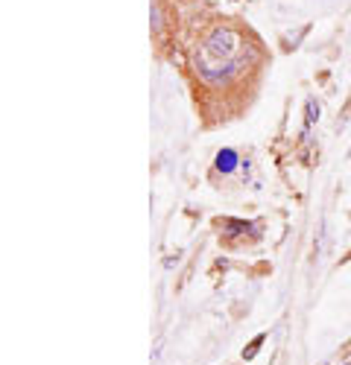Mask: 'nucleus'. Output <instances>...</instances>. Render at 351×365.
I'll return each instance as SVG.
<instances>
[{
  "label": "nucleus",
  "instance_id": "nucleus-6",
  "mask_svg": "<svg viewBox=\"0 0 351 365\" xmlns=\"http://www.w3.org/2000/svg\"><path fill=\"white\" fill-rule=\"evenodd\" d=\"M345 365H351V362H345Z\"/></svg>",
  "mask_w": 351,
  "mask_h": 365
},
{
  "label": "nucleus",
  "instance_id": "nucleus-4",
  "mask_svg": "<svg viewBox=\"0 0 351 365\" xmlns=\"http://www.w3.org/2000/svg\"><path fill=\"white\" fill-rule=\"evenodd\" d=\"M161 29H164V15H161V6H158V4H153V33L158 36Z\"/></svg>",
  "mask_w": 351,
  "mask_h": 365
},
{
  "label": "nucleus",
  "instance_id": "nucleus-2",
  "mask_svg": "<svg viewBox=\"0 0 351 365\" xmlns=\"http://www.w3.org/2000/svg\"><path fill=\"white\" fill-rule=\"evenodd\" d=\"M240 164H243V158H240V152H238V149H231V146L217 149V155H214V170H217V173L231 175V173H238Z\"/></svg>",
  "mask_w": 351,
  "mask_h": 365
},
{
  "label": "nucleus",
  "instance_id": "nucleus-3",
  "mask_svg": "<svg viewBox=\"0 0 351 365\" xmlns=\"http://www.w3.org/2000/svg\"><path fill=\"white\" fill-rule=\"evenodd\" d=\"M319 111H322L319 100H316V97H307V103H305V126H307V129H313V126L319 123Z\"/></svg>",
  "mask_w": 351,
  "mask_h": 365
},
{
  "label": "nucleus",
  "instance_id": "nucleus-5",
  "mask_svg": "<svg viewBox=\"0 0 351 365\" xmlns=\"http://www.w3.org/2000/svg\"><path fill=\"white\" fill-rule=\"evenodd\" d=\"M260 345H263V336H258V339L249 345V351H243V359H252V356L258 354V348H260Z\"/></svg>",
  "mask_w": 351,
  "mask_h": 365
},
{
  "label": "nucleus",
  "instance_id": "nucleus-1",
  "mask_svg": "<svg viewBox=\"0 0 351 365\" xmlns=\"http://www.w3.org/2000/svg\"><path fill=\"white\" fill-rule=\"evenodd\" d=\"M252 44L246 41V36L240 33L238 26L231 24H214L205 29V36L199 38V50L196 56L205 58V62H214V65H228L234 58H240Z\"/></svg>",
  "mask_w": 351,
  "mask_h": 365
}]
</instances>
